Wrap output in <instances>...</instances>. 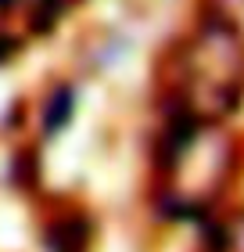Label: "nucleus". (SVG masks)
Returning a JSON list of instances; mask_svg holds the SVG:
<instances>
[{
	"mask_svg": "<svg viewBox=\"0 0 244 252\" xmlns=\"http://www.w3.org/2000/svg\"><path fill=\"white\" fill-rule=\"evenodd\" d=\"M244 90V43L230 26H205L183 51V97L187 112L223 116Z\"/></svg>",
	"mask_w": 244,
	"mask_h": 252,
	"instance_id": "nucleus-1",
	"label": "nucleus"
},
{
	"mask_svg": "<svg viewBox=\"0 0 244 252\" xmlns=\"http://www.w3.org/2000/svg\"><path fill=\"white\" fill-rule=\"evenodd\" d=\"M47 245L51 252H86L90 245V223L83 216H65V220H57L47 234Z\"/></svg>",
	"mask_w": 244,
	"mask_h": 252,
	"instance_id": "nucleus-2",
	"label": "nucleus"
},
{
	"mask_svg": "<svg viewBox=\"0 0 244 252\" xmlns=\"http://www.w3.org/2000/svg\"><path fill=\"white\" fill-rule=\"evenodd\" d=\"M68 116H72V90H54L51 105H47V116H43V126L54 133L57 126H65Z\"/></svg>",
	"mask_w": 244,
	"mask_h": 252,
	"instance_id": "nucleus-3",
	"label": "nucleus"
},
{
	"mask_svg": "<svg viewBox=\"0 0 244 252\" xmlns=\"http://www.w3.org/2000/svg\"><path fill=\"white\" fill-rule=\"evenodd\" d=\"M7 51H11V40H7V36H0V62L7 58Z\"/></svg>",
	"mask_w": 244,
	"mask_h": 252,
	"instance_id": "nucleus-4",
	"label": "nucleus"
}]
</instances>
